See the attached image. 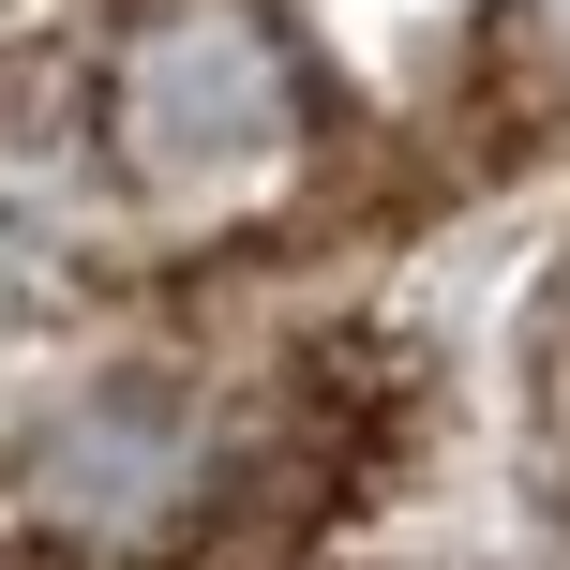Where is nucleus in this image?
Here are the masks:
<instances>
[{"instance_id": "1", "label": "nucleus", "mask_w": 570, "mask_h": 570, "mask_svg": "<svg viewBox=\"0 0 570 570\" xmlns=\"http://www.w3.org/2000/svg\"><path fill=\"white\" fill-rule=\"evenodd\" d=\"M106 136L150 196H240L301 150V76L256 16H150L106 76Z\"/></svg>"}, {"instance_id": "2", "label": "nucleus", "mask_w": 570, "mask_h": 570, "mask_svg": "<svg viewBox=\"0 0 570 570\" xmlns=\"http://www.w3.org/2000/svg\"><path fill=\"white\" fill-rule=\"evenodd\" d=\"M16 481H30V511H60V525H150L196 481V405H180L166 375H106V391H76L16 451Z\"/></svg>"}, {"instance_id": "3", "label": "nucleus", "mask_w": 570, "mask_h": 570, "mask_svg": "<svg viewBox=\"0 0 570 570\" xmlns=\"http://www.w3.org/2000/svg\"><path fill=\"white\" fill-rule=\"evenodd\" d=\"M511 30H525V46H556V60H570V0H511Z\"/></svg>"}]
</instances>
